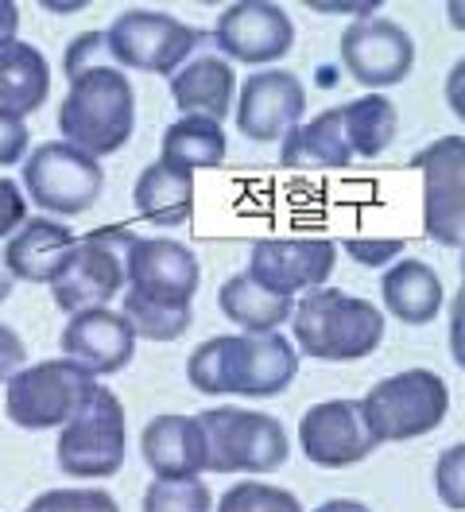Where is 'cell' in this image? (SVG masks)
<instances>
[{
    "mask_svg": "<svg viewBox=\"0 0 465 512\" xmlns=\"http://www.w3.org/2000/svg\"><path fill=\"white\" fill-rule=\"evenodd\" d=\"M299 373V350L279 334H217L186 361V381L202 396H279Z\"/></svg>",
    "mask_w": 465,
    "mask_h": 512,
    "instance_id": "1",
    "label": "cell"
},
{
    "mask_svg": "<svg viewBox=\"0 0 465 512\" xmlns=\"http://www.w3.org/2000/svg\"><path fill=\"white\" fill-rule=\"evenodd\" d=\"M136 125V94L117 66H93L70 78V94L59 105V132L66 144L113 156L121 152Z\"/></svg>",
    "mask_w": 465,
    "mask_h": 512,
    "instance_id": "2",
    "label": "cell"
},
{
    "mask_svg": "<svg viewBox=\"0 0 465 512\" xmlns=\"http://www.w3.org/2000/svg\"><path fill=\"white\" fill-rule=\"evenodd\" d=\"M287 322L295 326L299 350L318 361H361L384 338V315L369 299L345 295L338 288L307 291Z\"/></svg>",
    "mask_w": 465,
    "mask_h": 512,
    "instance_id": "3",
    "label": "cell"
},
{
    "mask_svg": "<svg viewBox=\"0 0 465 512\" xmlns=\"http://www.w3.org/2000/svg\"><path fill=\"white\" fill-rule=\"evenodd\" d=\"M136 245V233L128 225H101L74 241L62 268L51 280V299L66 315L105 307L128 288V249Z\"/></svg>",
    "mask_w": 465,
    "mask_h": 512,
    "instance_id": "4",
    "label": "cell"
},
{
    "mask_svg": "<svg viewBox=\"0 0 465 512\" xmlns=\"http://www.w3.org/2000/svg\"><path fill=\"white\" fill-rule=\"evenodd\" d=\"M97 392V373L74 357L39 361L31 369H16L4 381V412L16 427L51 431L82 412V404Z\"/></svg>",
    "mask_w": 465,
    "mask_h": 512,
    "instance_id": "5",
    "label": "cell"
},
{
    "mask_svg": "<svg viewBox=\"0 0 465 512\" xmlns=\"http://www.w3.org/2000/svg\"><path fill=\"white\" fill-rule=\"evenodd\" d=\"M361 412L376 443H407L431 435L450 412V388L431 369H403L365 392Z\"/></svg>",
    "mask_w": 465,
    "mask_h": 512,
    "instance_id": "6",
    "label": "cell"
},
{
    "mask_svg": "<svg viewBox=\"0 0 465 512\" xmlns=\"http://www.w3.org/2000/svg\"><path fill=\"white\" fill-rule=\"evenodd\" d=\"M198 423L206 435V470L214 474H268L291 454L283 423L264 412L210 408L198 412Z\"/></svg>",
    "mask_w": 465,
    "mask_h": 512,
    "instance_id": "7",
    "label": "cell"
},
{
    "mask_svg": "<svg viewBox=\"0 0 465 512\" xmlns=\"http://www.w3.org/2000/svg\"><path fill=\"white\" fill-rule=\"evenodd\" d=\"M62 474L82 481L113 478L124 466V408L113 388L97 384L82 412L62 423V439L55 447Z\"/></svg>",
    "mask_w": 465,
    "mask_h": 512,
    "instance_id": "8",
    "label": "cell"
},
{
    "mask_svg": "<svg viewBox=\"0 0 465 512\" xmlns=\"http://www.w3.org/2000/svg\"><path fill=\"white\" fill-rule=\"evenodd\" d=\"M24 191L31 194L35 206L70 218V214H86L101 198L105 171L97 156L66 140H51V144H39L24 160Z\"/></svg>",
    "mask_w": 465,
    "mask_h": 512,
    "instance_id": "9",
    "label": "cell"
},
{
    "mask_svg": "<svg viewBox=\"0 0 465 512\" xmlns=\"http://www.w3.org/2000/svg\"><path fill=\"white\" fill-rule=\"evenodd\" d=\"M198 43H202V32H194L190 24L167 12H144V8L121 12L105 32L109 59L144 74H175Z\"/></svg>",
    "mask_w": 465,
    "mask_h": 512,
    "instance_id": "10",
    "label": "cell"
},
{
    "mask_svg": "<svg viewBox=\"0 0 465 512\" xmlns=\"http://www.w3.org/2000/svg\"><path fill=\"white\" fill-rule=\"evenodd\" d=\"M411 167L423 171V225L438 245H465V140L438 136L423 152H415Z\"/></svg>",
    "mask_w": 465,
    "mask_h": 512,
    "instance_id": "11",
    "label": "cell"
},
{
    "mask_svg": "<svg viewBox=\"0 0 465 512\" xmlns=\"http://www.w3.org/2000/svg\"><path fill=\"white\" fill-rule=\"evenodd\" d=\"M334 264H338V245L326 237H303V241L264 237L248 253L245 276L256 280L260 288H268L272 295L295 299L299 291L326 288Z\"/></svg>",
    "mask_w": 465,
    "mask_h": 512,
    "instance_id": "12",
    "label": "cell"
},
{
    "mask_svg": "<svg viewBox=\"0 0 465 512\" xmlns=\"http://www.w3.org/2000/svg\"><path fill=\"white\" fill-rule=\"evenodd\" d=\"M214 43L225 59H237V63L248 66H268L279 63L295 47V24L279 4L241 0V4H229L217 16Z\"/></svg>",
    "mask_w": 465,
    "mask_h": 512,
    "instance_id": "13",
    "label": "cell"
},
{
    "mask_svg": "<svg viewBox=\"0 0 465 512\" xmlns=\"http://www.w3.org/2000/svg\"><path fill=\"white\" fill-rule=\"evenodd\" d=\"M299 443L314 466L322 470H345L365 462L380 447L372 439L361 400H322L299 419Z\"/></svg>",
    "mask_w": 465,
    "mask_h": 512,
    "instance_id": "14",
    "label": "cell"
},
{
    "mask_svg": "<svg viewBox=\"0 0 465 512\" xmlns=\"http://www.w3.org/2000/svg\"><path fill=\"white\" fill-rule=\"evenodd\" d=\"M341 63L349 70L353 82L384 90L400 86L415 66V39L403 32L392 20H357L341 35Z\"/></svg>",
    "mask_w": 465,
    "mask_h": 512,
    "instance_id": "15",
    "label": "cell"
},
{
    "mask_svg": "<svg viewBox=\"0 0 465 512\" xmlns=\"http://www.w3.org/2000/svg\"><path fill=\"white\" fill-rule=\"evenodd\" d=\"M198 280V256L171 237H136V245L128 249V291L152 303L190 307Z\"/></svg>",
    "mask_w": 465,
    "mask_h": 512,
    "instance_id": "16",
    "label": "cell"
},
{
    "mask_svg": "<svg viewBox=\"0 0 465 512\" xmlns=\"http://www.w3.org/2000/svg\"><path fill=\"white\" fill-rule=\"evenodd\" d=\"M307 90L287 70H256L248 74L237 97V128L256 144L283 140L295 125H303Z\"/></svg>",
    "mask_w": 465,
    "mask_h": 512,
    "instance_id": "17",
    "label": "cell"
},
{
    "mask_svg": "<svg viewBox=\"0 0 465 512\" xmlns=\"http://www.w3.org/2000/svg\"><path fill=\"white\" fill-rule=\"evenodd\" d=\"M59 346L66 357L82 361L97 377H113V373H121L124 365L132 361L136 334H132V326H128V319H124L121 311L86 307V311H74L70 315Z\"/></svg>",
    "mask_w": 465,
    "mask_h": 512,
    "instance_id": "18",
    "label": "cell"
},
{
    "mask_svg": "<svg viewBox=\"0 0 465 512\" xmlns=\"http://www.w3.org/2000/svg\"><path fill=\"white\" fill-rule=\"evenodd\" d=\"M144 462L155 478H194L206 470V435L198 416H155L140 435Z\"/></svg>",
    "mask_w": 465,
    "mask_h": 512,
    "instance_id": "19",
    "label": "cell"
},
{
    "mask_svg": "<svg viewBox=\"0 0 465 512\" xmlns=\"http://www.w3.org/2000/svg\"><path fill=\"white\" fill-rule=\"evenodd\" d=\"M74 233L55 218H28L20 225L8 245H4V264L12 272V280H28V284H51L55 272L62 268L66 253L74 249Z\"/></svg>",
    "mask_w": 465,
    "mask_h": 512,
    "instance_id": "20",
    "label": "cell"
},
{
    "mask_svg": "<svg viewBox=\"0 0 465 512\" xmlns=\"http://www.w3.org/2000/svg\"><path fill=\"white\" fill-rule=\"evenodd\" d=\"M233 90H237L233 66L221 55H202L171 74V97L183 109V117H210L221 125L233 105Z\"/></svg>",
    "mask_w": 465,
    "mask_h": 512,
    "instance_id": "21",
    "label": "cell"
},
{
    "mask_svg": "<svg viewBox=\"0 0 465 512\" xmlns=\"http://www.w3.org/2000/svg\"><path fill=\"white\" fill-rule=\"evenodd\" d=\"M47 94H51V66H47V59L24 39L4 43L0 47V113L24 121L28 113L43 109Z\"/></svg>",
    "mask_w": 465,
    "mask_h": 512,
    "instance_id": "22",
    "label": "cell"
},
{
    "mask_svg": "<svg viewBox=\"0 0 465 512\" xmlns=\"http://www.w3.org/2000/svg\"><path fill=\"white\" fill-rule=\"evenodd\" d=\"M279 163L291 171H334L353 163V148L341 128V109L318 113L310 125H295L283 136Z\"/></svg>",
    "mask_w": 465,
    "mask_h": 512,
    "instance_id": "23",
    "label": "cell"
},
{
    "mask_svg": "<svg viewBox=\"0 0 465 512\" xmlns=\"http://www.w3.org/2000/svg\"><path fill=\"white\" fill-rule=\"evenodd\" d=\"M380 291H384V307L407 326L434 322L442 311V280L423 260H400L396 268H388Z\"/></svg>",
    "mask_w": 465,
    "mask_h": 512,
    "instance_id": "24",
    "label": "cell"
},
{
    "mask_svg": "<svg viewBox=\"0 0 465 512\" xmlns=\"http://www.w3.org/2000/svg\"><path fill=\"white\" fill-rule=\"evenodd\" d=\"M136 214L152 225H183L194 214V179L186 171L152 163L132 187Z\"/></svg>",
    "mask_w": 465,
    "mask_h": 512,
    "instance_id": "25",
    "label": "cell"
},
{
    "mask_svg": "<svg viewBox=\"0 0 465 512\" xmlns=\"http://www.w3.org/2000/svg\"><path fill=\"white\" fill-rule=\"evenodd\" d=\"M217 307L229 322H237L245 334H268L279 330L283 322L291 319L295 303L287 295H272L268 288H260L256 280H248L245 272L225 280L217 291Z\"/></svg>",
    "mask_w": 465,
    "mask_h": 512,
    "instance_id": "26",
    "label": "cell"
},
{
    "mask_svg": "<svg viewBox=\"0 0 465 512\" xmlns=\"http://www.w3.org/2000/svg\"><path fill=\"white\" fill-rule=\"evenodd\" d=\"M225 160V128L210 117H179L163 132L159 163L175 171H198V167H217Z\"/></svg>",
    "mask_w": 465,
    "mask_h": 512,
    "instance_id": "27",
    "label": "cell"
},
{
    "mask_svg": "<svg viewBox=\"0 0 465 512\" xmlns=\"http://www.w3.org/2000/svg\"><path fill=\"white\" fill-rule=\"evenodd\" d=\"M341 109V128H345V140L353 148V156L361 160H376L392 140H396V105L380 94H365L349 105H338Z\"/></svg>",
    "mask_w": 465,
    "mask_h": 512,
    "instance_id": "28",
    "label": "cell"
},
{
    "mask_svg": "<svg viewBox=\"0 0 465 512\" xmlns=\"http://www.w3.org/2000/svg\"><path fill=\"white\" fill-rule=\"evenodd\" d=\"M124 319L132 326L136 338H148V342H175L183 338L194 322L190 307H167V303H152L136 291H124Z\"/></svg>",
    "mask_w": 465,
    "mask_h": 512,
    "instance_id": "29",
    "label": "cell"
},
{
    "mask_svg": "<svg viewBox=\"0 0 465 512\" xmlns=\"http://www.w3.org/2000/svg\"><path fill=\"white\" fill-rule=\"evenodd\" d=\"M214 509V497L206 481L194 478H155L144 493V512H206Z\"/></svg>",
    "mask_w": 465,
    "mask_h": 512,
    "instance_id": "30",
    "label": "cell"
},
{
    "mask_svg": "<svg viewBox=\"0 0 465 512\" xmlns=\"http://www.w3.org/2000/svg\"><path fill=\"white\" fill-rule=\"evenodd\" d=\"M221 512H299V497L287 493V489H276V485H260V481H241L233 485L221 501H217Z\"/></svg>",
    "mask_w": 465,
    "mask_h": 512,
    "instance_id": "31",
    "label": "cell"
},
{
    "mask_svg": "<svg viewBox=\"0 0 465 512\" xmlns=\"http://www.w3.org/2000/svg\"><path fill=\"white\" fill-rule=\"evenodd\" d=\"M117 501L105 489H51L31 501V512H113Z\"/></svg>",
    "mask_w": 465,
    "mask_h": 512,
    "instance_id": "32",
    "label": "cell"
},
{
    "mask_svg": "<svg viewBox=\"0 0 465 512\" xmlns=\"http://www.w3.org/2000/svg\"><path fill=\"white\" fill-rule=\"evenodd\" d=\"M93 66H117L109 59V47H105V32H82L74 35L66 59H62V70L66 78H78L82 70H93Z\"/></svg>",
    "mask_w": 465,
    "mask_h": 512,
    "instance_id": "33",
    "label": "cell"
},
{
    "mask_svg": "<svg viewBox=\"0 0 465 512\" xmlns=\"http://www.w3.org/2000/svg\"><path fill=\"white\" fill-rule=\"evenodd\" d=\"M465 450L450 447L438 458V470H434V489L438 497L450 505V509H465Z\"/></svg>",
    "mask_w": 465,
    "mask_h": 512,
    "instance_id": "34",
    "label": "cell"
},
{
    "mask_svg": "<svg viewBox=\"0 0 465 512\" xmlns=\"http://www.w3.org/2000/svg\"><path fill=\"white\" fill-rule=\"evenodd\" d=\"M24 222H28V194L0 175V237H12Z\"/></svg>",
    "mask_w": 465,
    "mask_h": 512,
    "instance_id": "35",
    "label": "cell"
},
{
    "mask_svg": "<svg viewBox=\"0 0 465 512\" xmlns=\"http://www.w3.org/2000/svg\"><path fill=\"white\" fill-rule=\"evenodd\" d=\"M24 156H28V125L20 117L0 113V167L24 163Z\"/></svg>",
    "mask_w": 465,
    "mask_h": 512,
    "instance_id": "36",
    "label": "cell"
},
{
    "mask_svg": "<svg viewBox=\"0 0 465 512\" xmlns=\"http://www.w3.org/2000/svg\"><path fill=\"white\" fill-rule=\"evenodd\" d=\"M345 253L353 256L357 264H365V268H380L392 256L403 253V241H361V237H349L345 241Z\"/></svg>",
    "mask_w": 465,
    "mask_h": 512,
    "instance_id": "37",
    "label": "cell"
},
{
    "mask_svg": "<svg viewBox=\"0 0 465 512\" xmlns=\"http://www.w3.org/2000/svg\"><path fill=\"white\" fill-rule=\"evenodd\" d=\"M16 369H24V342L16 330L0 326V381H8Z\"/></svg>",
    "mask_w": 465,
    "mask_h": 512,
    "instance_id": "38",
    "label": "cell"
},
{
    "mask_svg": "<svg viewBox=\"0 0 465 512\" xmlns=\"http://www.w3.org/2000/svg\"><path fill=\"white\" fill-rule=\"evenodd\" d=\"M310 8H314V12H349V16L372 20V12H376L380 4H372V0H361V4H326V0H310Z\"/></svg>",
    "mask_w": 465,
    "mask_h": 512,
    "instance_id": "39",
    "label": "cell"
},
{
    "mask_svg": "<svg viewBox=\"0 0 465 512\" xmlns=\"http://www.w3.org/2000/svg\"><path fill=\"white\" fill-rule=\"evenodd\" d=\"M16 28H20V4L0 0V47L16 39Z\"/></svg>",
    "mask_w": 465,
    "mask_h": 512,
    "instance_id": "40",
    "label": "cell"
},
{
    "mask_svg": "<svg viewBox=\"0 0 465 512\" xmlns=\"http://www.w3.org/2000/svg\"><path fill=\"white\" fill-rule=\"evenodd\" d=\"M12 288H16V280H12V272H8V264H4V253H0V303L12 295Z\"/></svg>",
    "mask_w": 465,
    "mask_h": 512,
    "instance_id": "41",
    "label": "cell"
},
{
    "mask_svg": "<svg viewBox=\"0 0 465 512\" xmlns=\"http://www.w3.org/2000/svg\"><path fill=\"white\" fill-rule=\"evenodd\" d=\"M47 8H51V12H78L82 4H47Z\"/></svg>",
    "mask_w": 465,
    "mask_h": 512,
    "instance_id": "42",
    "label": "cell"
}]
</instances>
